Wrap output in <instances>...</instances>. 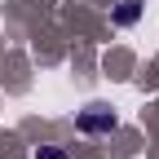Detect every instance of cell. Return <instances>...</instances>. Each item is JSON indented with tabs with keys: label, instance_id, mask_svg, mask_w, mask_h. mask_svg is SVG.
<instances>
[{
	"label": "cell",
	"instance_id": "1",
	"mask_svg": "<svg viewBox=\"0 0 159 159\" xmlns=\"http://www.w3.org/2000/svg\"><path fill=\"white\" fill-rule=\"evenodd\" d=\"M111 128H115L111 106H84L80 111V133H111Z\"/></svg>",
	"mask_w": 159,
	"mask_h": 159
},
{
	"label": "cell",
	"instance_id": "2",
	"mask_svg": "<svg viewBox=\"0 0 159 159\" xmlns=\"http://www.w3.org/2000/svg\"><path fill=\"white\" fill-rule=\"evenodd\" d=\"M137 18H142V0H124V5L115 9V22H119V27H133Z\"/></svg>",
	"mask_w": 159,
	"mask_h": 159
},
{
	"label": "cell",
	"instance_id": "3",
	"mask_svg": "<svg viewBox=\"0 0 159 159\" xmlns=\"http://www.w3.org/2000/svg\"><path fill=\"white\" fill-rule=\"evenodd\" d=\"M35 159H66V150H62V146H40Z\"/></svg>",
	"mask_w": 159,
	"mask_h": 159
}]
</instances>
